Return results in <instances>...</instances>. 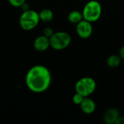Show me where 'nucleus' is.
Returning a JSON list of instances; mask_svg holds the SVG:
<instances>
[{
  "mask_svg": "<svg viewBox=\"0 0 124 124\" xmlns=\"http://www.w3.org/2000/svg\"><path fill=\"white\" fill-rule=\"evenodd\" d=\"M52 76L49 69L41 65H34L28 71L25 76L27 87L34 93L45 92L50 86Z\"/></svg>",
  "mask_w": 124,
  "mask_h": 124,
  "instance_id": "f257e3e1",
  "label": "nucleus"
},
{
  "mask_svg": "<svg viewBox=\"0 0 124 124\" xmlns=\"http://www.w3.org/2000/svg\"><path fill=\"white\" fill-rule=\"evenodd\" d=\"M102 5L96 0H91L88 1L84 7L82 14L84 20L91 23L97 21L102 15Z\"/></svg>",
  "mask_w": 124,
  "mask_h": 124,
  "instance_id": "f03ea898",
  "label": "nucleus"
},
{
  "mask_svg": "<svg viewBox=\"0 0 124 124\" xmlns=\"http://www.w3.org/2000/svg\"><path fill=\"white\" fill-rule=\"evenodd\" d=\"M40 21L39 13L32 9L25 10L20 17L19 23L25 31H30L37 26Z\"/></svg>",
  "mask_w": 124,
  "mask_h": 124,
  "instance_id": "7ed1b4c3",
  "label": "nucleus"
},
{
  "mask_svg": "<svg viewBox=\"0 0 124 124\" xmlns=\"http://www.w3.org/2000/svg\"><path fill=\"white\" fill-rule=\"evenodd\" d=\"M97 89L96 81L92 77H83L77 81L75 84L76 92L83 95L84 97L93 94Z\"/></svg>",
  "mask_w": 124,
  "mask_h": 124,
  "instance_id": "20e7f679",
  "label": "nucleus"
},
{
  "mask_svg": "<svg viewBox=\"0 0 124 124\" xmlns=\"http://www.w3.org/2000/svg\"><path fill=\"white\" fill-rule=\"evenodd\" d=\"M50 46L54 50H62L66 49L71 43L70 34L65 31H58L54 33L49 38Z\"/></svg>",
  "mask_w": 124,
  "mask_h": 124,
  "instance_id": "39448f33",
  "label": "nucleus"
},
{
  "mask_svg": "<svg viewBox=\"0 0 124 124\" xmlns=\"http://www.w3.org/2000/svg\"><path fill=\"white\" fill-rule=\"evenodd\" d=\"M76 33L78 36L84 39H89L93 32V27L92 23L83 19L78 23L76 24Z\"/></svg>",
  "mask_w": 124,
  "mask_h": 124,
  "instance_id": "423d86ee",
  "label": "nucleus"
},
{
  "mask_svg": "<svg viewBox=\"0 0 124 124\" xmlns=\"http://www.w3.org/2000/svg\"><path fill=\"white\" fill-rule=\"evenodd\" d=\"M80 108L84 113L90 115L94 113L96 110V103L90 97H86L80 104Z\"/></svg>",
  "mask_w": 124,
  "mask_h": 124,
  "instance_id": "0eeeda50",
  "label": "nucleus"
},
{
  "mask_svg": "<svg viewBox=\"0 0 124 124\" xmlns=\"http://www.w3.org/2000/svg\"><path fill=\"white\" fill-rule=\"evenodd\" d=\"M33 46L36 51L44 52L50 46L49 38L42 35L38 36L33 41Z\"/></svg>",
  "mask_w": 124,
  "mask_h": 124,
  "instance_id": "6e6552de",
  "label": "nucleus"
},
{
  "mask_svg": "<svg viewBox=\"0 0 124 124\" xmlns=\"http://www.w3.org/2000/svg\"><path fill=\"white\" fill-rule=\"evenodd\" d=\"M120 117L119 111L116 108L108 109L103 116L104 122L107 124H116L118 118Z\"/></svg>",
  "mask_w": 124,
  "mask_h": 124,
  "instance_id": "1a4fd4ad",
  "label": "nucleus"
},
{
  "mask_svg": "<svg viewBox=\"0 0 124 124\" xmlns=\"http://www.w3.org/2000/svg\"><path fill=\"white\" fill-rule=\"evenodd\" d=\"M39 15L40 20L45 22V23L52 21L54 17L53 12L49 8H45L41 10L40 12L39 13Z\"/></svg>",
  "mask_w": 124,
  "mask_h": 124,
  "instance_id": "9d476101",
  "label": "nucleus"
},
{
  "mask_svg": "<svg viewBox=\"0 0 124 124\" xmlns=\"http://www.w3.org/2000/svg\"><path fill=\"white\" fill-rule=\"evenodd\" d=\"M121 57L120 55H117V54H112L110 56H109L107 59V65H108V67L111 68H118L121 62Z\"/></svg>",
  "mask_w": 124,
  "mask_h": 124,
  "instance_id": "9b49d317",
  "label": "nucleus"
},
{
  "mask_svg": "<svg viewBox=\"0 0 124 124\" xmlns=\"http://www.w3.org/2000/svg\"><path fill=\"white\" fill-rule=\"evenodd\" d=\"M68 19L69 22H70L71 23L77 24L84 19L83 14H82V12H81L79 11L73 10L68 14Z\"/></svg>",
  "mask_w": 124,
  "mask_h": 124,
  "instance_id": "f8f14e48",
  "label": "nucleus"
},
{
  "mask_svg": "<svg viewBox=\"0 0 124 124\" xmlns=\"http://www.w3.org/2000/svg\"><path fill=\"white\" fill-rule=\"evenodd\" d=\"M84 97L77 92H76V94L73 96L72 97V100H73V102L76 105H80V104L81 103V102L83 101Z\"/></svg>",
  "mask_w": 124,
  "mask_h": 124,
  "instance_id": "ddd939ff",
  "label": "nucleus"
},
{
  "mask_svg": "<svg viewBox=\"0 0 124 124\" xmlns=\"http://www.w3.org/2000/svg\"><path fill=\"white\" fill-rule=\"evenodd\" d=\"M9 3L13 7H21L23 4H25V0H8Z\"/></svg>",
  "mask_w": 124,
  "mask_h": 124,
  "instance_id": "4468645a",
  "label": "nucleus"
},
{
  "mask_svg": "<svg viewBox=\"0 0 124 124\" xmlns=\"http://www.w3.org/2000/svg\"><path fill=\"white\" fill-rule=\"evenodd\" d=\"M54 33V32L53 31V29L52 28H49V27H46L43 30V35L48 37V38H50L53 35Z\"/></svg>",
  "mask_w": 124,
  "mask_h": 124,
  "instance_id": "2eb2a0df",
  "label": "nucleus"
},
{
  "mask_svg": "<svg viewBox=\"0 0 124 124\" xmlns=\"http://www.w3.org/2000/svg\"><path fill=\"white\" fill-rule=\"evenodd\" d=\"M116 124H124V117L120 116V117L118 118Z\"/></svg>",
  "mask_w": 124,
  "mask_h": 124,
  "instance_id": "dca6fc26",
  "label": "nucleus"
},
{
  "mask_svg": "<svg viewBox=\"0 0 124 124\" xmlns=\"http://www.w3.org/2000/svg\"><path fill=\"white\" fill-rule=\"evenodd\" d=\"M119 55L121 56V59L124 60V46H123L121 47V49H120V53H119Z\"/></svg>",
  "mask_w": 124,
  "mask_h": 124,
  "instance_id": "f3484780",
  "label": "nucleus"
}]
</instances>
